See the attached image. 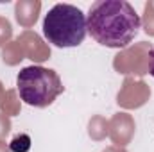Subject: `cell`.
<instances>
[{
	"label": "cell",
	"instance_id": "cell-1",
	"mask_svg": "<svg viewBox=\"0 0 154 152\" xmlns=\"http://www.w3.org/2000/svg\"><path fill=\"white\" fill-rule=\"evenodd\" d=\"M88 32L97 43L108 48H127L140 31V16L125 0H99L91 4Z\"/></svg>",
	"mask_w": 154,
	"mask_h": 152
},
{
	"label": "cell",
	"instance_id": "cell-2",
	"mask_svg": "<svg viewBox=\"0 0 154 152\" xmlns=\"http://www.w3.org/2000/svg\"><path fill=\"white\" fill-rule=\"evenodd\" d=\"M88 32L86 14L72 4H56L43 20V34L59 48L79 47Z\"/></svg>",
	"mask_w": 154,
	"mask_h": 152
},
{
	"label": "cell",
	"instance_id": "cell-3",
	"mask_svg": "<svg viewBox=\"0 0 154 152\" xmlns=\"http://www.w3.org/2000/svg\"><path fill=\"white\" fill-rule=\"evenodd\" d=\"M63 82L59 75L45 66L32 65L22 68L16 77V91L20 99L34 108H47L50 106L61 93Z\"/></svg>",
	"mask_w": 154,
	"mask_h": 152
},
{
	"label": "cell",
	"instance_id": "cell-4",
	"mask_svg": "<svg viewBox=\"0 0 154 152\" xmlns=\"http://www.w3.org/2000/svg\"><path fill=\"white\" fill-rule=\"evenodd\" d=\"M152 45L147 41H140L133 47L124 48L113 59V68L124 75H145L149 74V56Z\"/></svg>",
	"mask_w": 154,
	"mask_h": 152
},
{
	"label": "cell",
	"instance_id": "cell-5",
	"mask_svg": "<svg viewBox=\"0 0 154 152\" xmlns=\"http://www.w3.org/2000/svg\"><path fill=\"white\" fill-rule=\"evenodd\" d=\"M149 99H151V88L143 81H134L133 77H125L116 95V104L124 109H138L145 106Z\"/></svg>",
	"mask_w": 154,
	"mask_h": 152
},
{
	"label": "cell",
	"instance_id": "cell-6",
	"mask_svg": "<svg viewBox=\"0 0 154 152\" xmlns=\"http://www.w3.org/2000/svg\"><path fill=\"white\" fill-rule=\"evenodd\" d=\"M134 118L129 113H116L111 116L109 123H108V136L111 138L115 147L125 149V145L131 143L133 136H134Z\"/></svg>",
	"mask_w": 154,
	"mask_h": 152
},
{
	"label": "cell",
	"instance_id": "cell-7",
	"mask_svg": "<svg viewBox=\"0 0 154 152\" xmlns=\"http://www.w3.org/2000/svg\"><path fill=\"white\" fill-rule=\"evenodd\" d=\"M16 41L20 43L23 56L34 63H43L50 57V47L39 38L34 31H23Z\"/></svg>",
	"mask_w": 154,
	"mask_h": 152
},
{
	"label": "cell",
	"instance_id": "cell-8",
	"mask_svg": "<svg viewBox=\"0 0 154 152\" xmlns=\"http://www.w3.org/2000/svg\"><path fill=\"white\" fill-rule=\"evenodd\" d=\"M39 11H41L39 0H18L14 4V18L25 31H31V27L38 22Z\"/></svg>",
	"mask_w": 154,
	"mask_h": 152
},
{
	"label": "cell",
	"instance_id": "cell-9",
	"mask_svg": "<svg viewBox=\"0 0 154 152\" xmlns=\"http://www.w3.org/2000/svg\"><path fill=\"white\" fill-rule=\"evenodd\" d=\"M22 109V100L18 97V91L16 90H7L0 100V111L5 114V116H14V114L20 113Z\"/></svg>",
	"mask_w": 154,
	"mask_h": 152
},
{
	"label": "cell",
	"instance_id": "cell-10",
	"mask_svg": "<svg viewBox=\"0 0 154 152\" xmlns=\"http://www.w3.org/2000/svg\"><path fill=\"white\" fill-rule=\"evenodd\" d=\"M108 123H109V120H106L100 114L91 116L88 122V136L93 141H102L108 136Z\"/></svg>",
	"mask_w": 154,
	"mask_h": 152
},
{
	"label": "cell",
	"instance_id": "cell-11",
	"mask_svg": "<svg viewBox=\"0 0 154 152\" xmlns=\"http://www.w3.org/2000/svg\"><path fill=\"white\" fill-rule=\"evenodd\" d=\"M23 50L20 47V43L14 39V41H9L4 48H2V61L9 66H16L22 59H23Z\"/></svg>",
	"mask_w": 154,
	"mask_h": 152
},
{
	"label": "cell",
	"instance_id": "cell-12",
	"mask_svg": "<svg viewBox=\"0 0 154 152\" xmlns=\"http://www.w3.org/2000/svg\"><path fill=\"white\" fill-rule=\"evenodd\" d=\"M31 143H32L31 136L25 134V132H20L11 140L9 149H11V152H29L31 150Z\"/></svg>",
	"mask_w": 154,
	"mask_h": 152
},
{
	"label": "cell",
	"instance_id": "cell-13",
	"mask_svg": "<svg viewBox=\"0 0 154 152\" xmlns=\"http://www.w3.org/2000/svg\"><path fill=\"white\" fill-rule=\"evenodd\" d=\"M145 34L154 36V2H147L143 7V18L140 20Z\"/></svg>",
	"mask_w": 154,
	"mask_h": 152
},
{
	"label": "cell",
	"instance_id": "cell-14",
	"mask_svg": "<svg viewBox=\"0 0 154 152\" xmlns=\"http://www.w3.org/2000/svg\"><path fill=\"white\" fill-rule=\"evenodd\" d=\"M13 38V27H11V22L4 16H0V47L4 48Z\"/></svg>",
	"mask_w": 154,
	"mask_h": 152
},
{
	"label": "cell",
	"instance_id": "cell-15",
	"mask_svg": "<svg viewBox=\"0 0 154 152\" xmlns=\"http://www.w3.org/2000/svg\"><path fill=\"white\" fill-rule=\"evenodd\" d=\"M9 132H11V118L0 113V141H5Z\"/></svg>",
	"mask_w": 154,
	"mask_h": 152
},
{
	"label": "cell",
	"instance_id": "cell-16",
	"mask_svg": "<svg viewBox=\"0 0 154 152\" xmlns=\"http://www.w3.org/2000/svg\"><path fill=\"white\" fill-rule=\"evenodd\" d=\"M149 74L154 77V47L151 50V56H149Z\"/></svg>",
	"mask_w": 154,
	"mask_h": 152
},
{
	"label": "cell",
	"instance_id": "cell-17",
	"mask_svg": "<svg viewBox=\"0 0 154 152\" xmlns=\"http://www.w3.org/2000/svg\"><path fill=\"white\" fill-rule=\"evenodd\" d=\"M102 152H127V150L122 149V147H115V145H111V147H106Z\"/></svg>",
	"mask_w": 154,
	"mask_h": 152
},
{
	"label": "cell",
	"instance_id": "cell-18",
	"mask_svg": "<svg viewBox=\"0 0 154 152\" xmlns=\"http://www.w3.org/2000/svg\"><path fill=\"white\" fill-rule=\"evenodd\" d=\"M0 152H11V149H9V143L0 141Z\"/></svg>",
	"mask_w": 154,
	"mask_h": 152
},
{
	"label": "cell",
	"instance_id": "cell-19",
	"mask_svg": "<svg viewBox=\"0 0 154 152\" xmlns=\"http://www.w3.org/2000/svg\"><path fill=\"white\" fill-rule=\"evenodd\" d=\"M4 93H5V91H4V86H2V82H0V100H2V97H4Z\"/></svg>",
	"mask_w": 154,
	"mask_h": 152
}]
</instances>
